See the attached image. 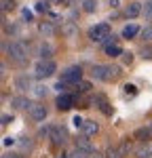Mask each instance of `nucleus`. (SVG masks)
I'll return each instance as SVG.
<instances>
[{
  "label": "nucleus",
  "instance_id": "obj_17",
  "mask_svg": "<svg viewBox=\"0 0 152 158\" xmlns=\"http://www.w3.org/2000/svg\"><path fill=\"white\" fill-rule=\"evenodd\" d=\"M137 34H139V27L135 23H129V25L123 27V38H127V40H129V38H135Z\"/></svg>",
  "mask_w": 152,
  "mask_h": 158
},
{
  "label": "nucleus",
  "instance_id": "obj_3",
  "mask_svg": "<svg viewBox=\"0 0 152 158\" xmlns=\"http://www.w3.org/2000/svg\"><path fill=\"white\" fill-rule=\"evenodd\" d=\"M112 38V27L110 23H97L89 30V40L91 42H108Z\"/></svg>",
  "mask_w": 152,
  "mask_h": 158
},
{
  "label": "nucleus",
  "instance_id": "obj_30",
  "mask_svg": "<svg viewBox=\"0 0 152 158\" xmlns=\"http://www.w3.org/2000/svg\"><path fill=\"white\" fill-rule=\"evenodd\" d=\"M141 38H144V40H152V25H148V27L141 30Z\"/></svg>",
  "mask_w": 152,
  "mask_h": 158
},
{
  "label": "nucleus",
  "instance_id": "obj_43",
  "mask_svg": "<svg viewBox=\"0 0 152 158\" xmlns=\"http://www.w3.org/2000/svg\"><path fill=\"white\" fill-rule=\"evenodd\" d=\"M59 158H70V154H61V156H59Z\"/></svg>",
  "mask_w": 152,
  "mask_h": 158
},
{
  "label": "nucleus",
  "instance_id": "obj_9",
  "mask_svg": "<svg viewBox=\"0 0 152 158\" xmlns=\"http://www.w3.org/2000/svg\"><path fill=\"white\" fill-rule=\"evenodd\" d=\"M91 103H93V106H97V108H99L101 112H103V114H106V116H112V114H114L112 106H110V103H108V99L103 97V95H95V97L91 99Z\"/></svg>",
  "mask_w": 152,
  "mask_h": 158
},
{
  "label": "nucleus",
  "instance_id": "obj_32",
  "mask_svg": "<svg viewBox=\"0 0 152 158\" xmlns=\"http://www.w3.org/2000/svg\"><path fill=\"white\" fill-rule=\"evenodd\" d=\"M144 13H146V17L152 21V0H148L146 2V6H144Z\"/></svg>",
  "mask_w": 152,
  "mask_h": 158
},
{
  "label": "nucleus",
  "instance_id": "obj_26",
  "mask_svg": "<svg viewBox=\"0 0 152 158\" xmlns=\"http://www.w3.org/2000/svg\"><path fill=\"white\" fill-rule=\"evenodd\" d=\"M123 89H125V95H127V97H133V95H137V86H135V85H125Z\"/></svg>",
  "mask_w": 152,
  "mask_h": 158
},
{
  "label": "nucleus",
  "instance_id": "obj_34",
  "mask_svg": "<svg viewBox=\"0 0 152 158\" xmlns=\"http://www.w3.org/2000/svg\"><path fill=\"white\" fill-rule=\"evenodd\" d=\"M11 122H13L11 114H2V124H11Z\"/></svg>",
  "mask_w": 152,
  "mask_h": 158
},
{
  "label": "nucleus",
  "instance_id": "obj_6",
  "mask_svg": "<svg viewBox=\"0 0 152 158\" xmlns=\"http://www.w3.org/2000/svg\"><path fill=\"white\" fill-rule=\"evenodd\" d=\"M49 139L55 143V146H63V143L70 139V133H68V129H65V127H61V124H53V127H51Z\"/></svg>",
  "mask_w": 152,
  "mask_h": 158
},
{
  "label": "nucleus",
  "instance_id": "obj_13",
  "mask_svg": "<svg viewBox=\"0 0 152 158\" xmlns=\"http://www.w3.org/2000/svg\"><path fill=\"white\" fill-rule=\"evenodd\" d=\"M76 150H82L87 154H95V146L89 141V137H78L76 139Z\"/></svg>",
  "mask_w": 152,
  "mask_h": 158
},
{
  "label": "nucleus",
  "instance_id": "obj_12",
  "mask_svg": "<svg viewBox=\"0 0 152 158\" xmlns=\"http://www.w3.org/2000/svg\"><path fill=\"white\" fill-rule=\"evenodd\" d=\"M99 133V124L95 120H85L82 124V137H95Z\"/></svg>",
  "mask_w": 152,
  "mask_h": 158
},
{
  "label": "nucleus",
  "instance_id": "obj_2",
  "mask_svg": "<svg viewBox=\"0 0 152 158\" xmlns=\"http://www.w3.org/2000/svg\"><path fill=\"white\" fill-rule=\"evenodd\" d=\"M6 53H9V57H11L13 61H17L19 65L27 63V44L21 42V40H13L11 44L6 47Z\"/></svg>",
  "mask_w": 152,
  "mask_h": 158
},
{
  "label": "nucleus",
  "instance_id": "obj_39",
  "mask_svg": "<svg viewBox=\"0 0 152 158\" xmlns=\"http://www.w3.org/2000/svg\"><path fill=\"white\" fill-rule=\"evenodd\" d=\"M2 158H23V156H21V154H4Z\"/></svg>",
  "mask_w": 152,
  "mask_h": 158
},
{
  "label": "nucleus",
  "instance_id": "obj_5",
  "mask_svg": "<svg viewBox=\"0 0 152 158\" xmlns=\"http://www.w3.org/2000/svg\"><path fill=\"white\" fill-rule=\"evenodd\" d=\"M61 82H65V85H78V82H82V68L80 65H70L68 70H63Z\"/></svg>",
  "mask_w": 152,
  "mask_h": 158
},
{
  "label": "nucleus",
  "instance_id": "obj_27",
  "mask_svg": "<svg viewBox=\"0 0 152 158\" xmlns=\"http://www.w3.org/2000/svg\"><path fill=\"white\" fill-rule=\"evenodd\" d=\"M70 158H93V154H87V152H82V150H74Z\"/></svg>",
  "mask_w": 152,
  "mask_h": 158
},
{
  "label": "nucleus",
  "instance_id": "obj_14",
  "mask_svg": "<svg viewBox=\"0 0 152 158\" xmlns=\"http://www.w3.org/2000/svg\"><path fill=\"white\" fill-rule=\"evenodd\" d=\"M139 13H141V2H129L125 9V15L129 17V19H135V17H139Z\"/></svg>",
  "mask_w": 152,
  "mask_h": 158
},
{
  "label": "nucleus",
  "instance_id": "obj_41",
  "mask_svg": "<svg viewBox=\"0 0 152 158\" xmlns=\"http://www.w3.org/2000/svg\"><path fill=\"white\" fill-rule=\"evenodd\" d=\"M36 95H38V97H40V95H47V91H42V86H38V89H36Z\"/></svg>",
  "mask_w": 152,
  "mask_h": 158
},
{
  "label": "nucleus",
  "instance_id": "obj_11",
  "mask_svg": "<svg viewBox=\"0 0 152 158\" xmlns=\"http://www.w3.org/2000/svg\"><path fill=\"white\" fill-rule=\"evenodd\" d=\"M135 156L137 158H152V139L150 141H141L135 148Z\"/></svg>",
  "mask_w": 152,
  "mask_h": 158
},
{
  "label": "nucleus",
  "instance_id": "obj_1",
  "mask_svg": "<svg viewBox=\"0 0 152 158\" xmlns=\"http://www.w3.org/2000/svg\"><path fill=\"white\" fill-rule=\"evenodd\" d=\"M91 74H93V78H97L101 82H114L120 76V68L112 65V63H108V65H93Z\"/></svg>",
  "mask_w": 152,
  "mask_h": 158
},
{
  "label": "nucleus",
  "instance_id": "obj_21",
  "mask_svg": "<svg viewBox=\"0 0 152 158\" xmlns=\"http://www.w3.org/2000/svg\"><path fill=\"white\" fill-rule=\"evenodd\" d=\"M106 158H123L118 146H108V148H106Z\"/></svg>",
  "mask_w": 152,
  "mask_h": 158
},
{
  "label": "nucleus",
  "instance_id": "obj_35",
  "mask_svg": "<svg viewBox=\"0 0 152 158\" xmlns=\"http://www.w3.org/2000/svg\"><path fill=\"white\" fill-rule=\"evenodd\" d=\"M55 89H57V91H59V93H63V91H65V89H68V85H65V82H61V80H59V82H57V85H55Z\"/></svg>",
  "mask_w": 152,
  "mask_h": 158
},
{
  "label": "nucleus",
  "instance_id": "obj_40",
  "mask_svg": "<svg viewBox=\"0 0 152 158\" xmlns=\"http://www.w3.org/2000/svg\"><path fill=\"white\" fill-rule=\"evenodd\" d=\"M51 2H53V4H68L70 0H51Z\"/></svg>",
  "mask_w": 152,
  "mask_h": 158
},
{
  "label": "nucleus",
  "instance_id": "obj_20",
  "mask_svg": "<svg viewBox=\"0 0 152 158\" xmlns=\"http://www.w3.org/2000/svg\"><path fill=\"white\" fill-rule=\"evenodd\" d=\"M82 11L85 13H95L97 11V0H82Z\"/></svg>",
  "mask_w": 152,
  "mask_h": 158
},
{
  "label": "nucleus",
  "instance_id": "obj_25",
  "mask_svg": "<svg viewBox=\"0 0 152 158\" xmlns=\"http://www.w3.org/2000/svg\"><path fill=\"white\" fill-rule=\"evenodd\" d=\"M34 9H36L38 13H47V11H49V2H47V0H38Z\"/></svg>",
  "mask_w": 152,
  "mask_h": 158
},
{
  "label": "nucleus",
  "instance_id": "obj_31",
  "mask_svg": "<svg viewBox=\"0 0 152 158\" xmlns=\"http://www.w3.org/2000/svg\"><path fill=\"white\" fill-rule=\"evenodd\" d=\"M120 57H123V63H125V65H129V63L133 61V53H129V51H125V53H123Z\"/></svg>",
  "mask_w": 152,
  "mask_h": 158
},
{
  "label": "nucleus",
  "instance_id": "obj_4",
  "mask_svg": "<svg viewBox=\"0 0 152 158\" xmlns=\"http://www.w3.org/2000/svg\"><path fill=\"white\" fill-rule=\"evenodd\" d=\"M57 70V65H55V61L51 59H40L36 63V68H34V76H36L38 80H44V78H51L53 74Z\"/></svg>",
  "mask_w": 152,
  "mask_h": 158
},
{
  "label": "nucleus",
  "instance_id": "obj_22",
  "mask_svg": "<svg viewBox=\"0 0 152 158\" xmlns=\"http://www.w3.org/2000/svg\"><path fill=\"white\" fill-rule=\"evenodd\" d=\"M38 30H40V34H47V36H53V34H55V27L51 23H47V21L38 25Z\"/></svg>",
  "mask_w": 152,
  "mask_h": 158
},
{
  "label": "nucleus",
  "instance_id": "obj_29",
  "mask_svg": "<svg viewBox=\"0 0 152 158\" xmlns=\"http://www.w3.org/2000/svg\"><path fill=\"white\" fill-rule=\"evenodd\" d=\"M15 9V0H2V11L4 13H9Z\"/></svg>",
  "mask_w": 152,
  "mask_h": 158
},
{
  "label": "nucleus",
  "instance_id": "obj_28",
  "mask_svg": "<svg viewBox=\"0 0 152 158\" xmlns=\"http://www.w3.org/2000/svg\"><path fill=\"white\" fill-rule=\"evenodd\" d=\"M78 93H89L91 91V82H87V80H82V82H78Z\"/></svg>",
  "mask_w": 152,
  "mask_h": 158
},
{
  "label": "nucleus",
  "instance_id": "obj_15",
  "mask_svg": "<svg viewBox=\"0 0 152 158\" xmlns=\"http://www.w3.org/2000/svg\"><path fill=\"white\" fill-rule=\"evenodd\" d=\"M11 103H13V108H17V110H30L32 108V101L27 97H13Z\"/></svg>",
  "mask_w": 152,
  "mask_h": 158
},
{
  "label": "nucleus",
  "instance_id": "obj_16",
  "mask_svg": "<svg viewBox=\"0 0 152 158\" xmlns=\"http://www.w3.org/2000/svg\"><path fill=\"white\" fill-rule=\"evenodd\" d=\"M133 137L139 139V141H150V139H152V129H150V127H146V129H137Z\"/></svg>",
  "mask_w": 152,
  "mask_h": 158
},
{
  "label": "nucleus",
  "instance_id": "obj_37",
  "mask_svg": "<svg viewBox=\"0 0 152 158\" xmlns=\"http://www.w3.org/2000/svg\"><path fill=\"white\" fill-rule=\"evenodd\" d=\"M21 13H23V19H25V21H32V11H27V9H23Z\"/></svg>",
  "mask_w": 152,
  "mask_h": 158
},
{
  "label": "nucleus",
  "instance_id": "obj_10",
  "mask_svg": "<svg viewBox=\"0 0 152 158\" xmlns=\"http://www.w3.org/2000/svg\"><path fill=\"white\" fill-rule=\"evenodd\" d=\"M27 112H30V116H32L34 120H38V122L47 118V108H44L42 103H32V108L27 110Z\"/></svg>",
  "mask_w": 152,
  "mask_h": 158
},
{
  "label": "nucleus",
  "instance_id": "obj_7",
  "mask_svg": "<svg viewBox=\"0 0 152 158\" xmlns=\"http://www.w3.org/2000/svg\"><path fill=\"white\" fill-rule=\"evenodd\" d=\"M103 53L108 55V57H120L125 51H123V47L118 44V38L116 36H112L106 44H103Z\"/></svg>",
  "mask_w": 152,
  "mask_h": 158
},
{
  "label": "nucleus",
  "instance_id": "obj_24",
  "mask_svg": "<svg viewBox=\"0 0 152 158\" xmlns=\"http://www.w3.org/2000/svg\"><path fill=\"white\" fill-rule=\"evenodd\" d=\"M63 34H65V36H74V34H76V27H74L72 21H68V23L63 25Z\"/></svg>",
  "mask_w": 152,
  "mask_h": 158
},
{
  "label": "nucleus",
  "instance_id": "obj_23",
  "mask_svg": "<svg viewBox=\"0 0 152 158\" xmlns=\"http://www.w3.org/2000/svg\"><path fill=\"white\" fill-rule=\"evenodd\" d=\"M51 53H53V49L49 44H42L40 47V59H51Z\"/></svg>",
  "mask_w": 152,
  "mask_h": 158
},
{
  "label": "nucleus",
  "instance_id": "obj_38",
  "mask_svg": "<svg viewBox=\"0 0 152 158\" xmlns=\"http://www.w3.org/2000/svg\"><path fill=\"white\" fill-rule=\"evenodd\" d=\"M141 55H144V57H152V49H144V51H141Z\"/></svg>",
  "mask_w": 152,
  "mask_h": 158
},
{
  "label": "nucleus",
  "instance_id": "obj_36",
  "mask_svg": "<svg viewBox=\"0 0 152 158\" xmlns=\"http://www.w3.org/2000/svg\"><path fill=\"white\" fill-rule=\"evenodd\" d=\"M15 143H17L15 137H4V146H15Z\"/></svg>",
  "mask_w": 152,
  "mask_h": 158
},
{
  "label": "nucleus",
  "instance_id": "obj_33",
  "mask_svg": "<svg viewBox=\"0 0 152 158\" xmlns=\"http://www.w3.org/2000/svg\"><path fill=\"white\" fill-rule=\"evenodd\" d=\"M82 124H85V120H82L80 116H74V127L76 129H82Z\"/></svg>",
  "mask_w": 152,
  "mask_h": 158
},
{
  "label": "nucleus",
  "instance_id": "obj_44",
  "mask_svg": "<svg viewBox=\"0 0 152 158\" xmlns=\"http://www.w3.org/2000/svg\"><path fill=\"white\" fill-rule=\"evenodd\" d=\"M93 158H101V156H97V154H95V156H93Z\"/></svg>",
  "mask_w": 152,
  "mask_h": 158
},
{
  "label": "nucleus",
  "instance_id": "obj_19",
  "mask_svg": "<svg viewBox=\"0 0 152 158\" xmlns=\"http://www.w3.org/2000/svg\"><path fill=\"white\" fill-rule=\"evenodd\" d=\"M118 150H120V154H123V156H129L131 152H135V150H133V143H131V139H129V137L120 141V146H118Z\"/></svg>",
  "mask_w": 152,
  "mask_h": 158
},
{
  "label": "nucleus",
  "instance_id": "obj_8",
  "mask_svg": "<svg viewBox=\"0 0 152 158\" xmlns=\"http://www.w3.org/2000/svg\"><path fill=\"white\" fill-rule=\"evenodd\" d=\"M55 106L59 112H65V110L74 108V95H70V93H59V97L55 101Z\"/></svg>",
  "mask_w": 152,
  "mask_h": 158
},
{
  "label": "nucleus",
  "instance_id": "obj_42",
  "mask_svg": "<svg viewBox=\"0 0 152 158\" xmlns=\"http://www.w3.org/2000/svg\"><path fill=\"white\" fill-rule=\"evenodd\" d=\"M110 4H112V6H118V0H110Z\"/></svg>",
  "mask_w": 152,
  "mask_h": 158
},
{
  "label": "nucleus",
  "instance_id": "obj_18",
  "mask_svg": "<svg viewBox=\"0 0 152 158\" xmlns=\"http://www.w3.org/2000/svg\"><path fill=\"white\" fill-rule=\"evenodd\" d=\"M15 86H17L19 91H25V89L32 86V80H30L25 74H23V76H17V78H15Z\"/></svg>",
  "mask_w": 152,
  "mask_h": 158
}]
</instances>
